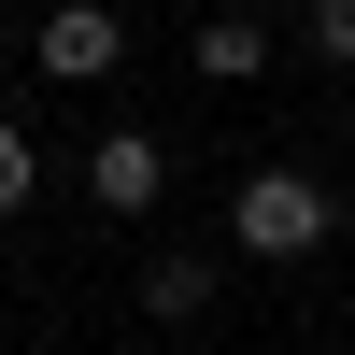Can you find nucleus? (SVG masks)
<instances>
[{"instance_id": "nucleus-1", "label": "nucleus", "mask_w": 355, "mask_h": 355, "mask_svg": "<svg viewBox=\"0 0 355 355\" xmlns=\"http://www.w3.org/2000/svg\"><path fill=\"white\" fill-rule=\"evenodd\" d=\"M327 227H341V199H327V171H284V157H256L242 171V199H227V242L242 256H327Z\"/></svg>"}, {"instance_id": "nucleus-8", "label": "nucleus", "mask_w": 355, "mask_h": 355, "mask_svg": "<svg viewBox=\"0 0 355 355\" xmlns=\"http://www.w3.org/2000/svg\"><path fill=\"white\" fill-rule=\"evenodd\" d=\"M0 57H15V28H0Z\"/></svg>"}, {"instance_id": "nucleus-3", "label": "nucleus", "mask_w": 355, "mask_h": 355, "mask_svg": "<svg viewBox=\"0 0 355 355\" xmlns=\"http://www.w3.org/2000/svg\"><path fill=\"white\" fill-rule=\"evenodd\" d=\"M157 185H171V142L157 128H100L85 142V199H100V214H157Z\"/></svg>"}, {"instance_id": "nucleus-9", "label": "nucleus", "mask_w": 355, "mask_h": 355, "mask_svg": "<svg viewBox=\"0 0 355 355\" xmlns=\"http://www.w3.org/2000/svg\"><path fill=\"white\" fill-rule=\"evenodd\" d=\"M0 15H15V0H0Z\"/></svg>"}, {"instance_id": "nucleus-7", "label": "nucleus", "mask_w": 355, "mask_h": 355, "mask_svg": "<svg viewBox=\"0 0 355 355\" xmlns=\"http://www.w3.org/2000/svg\"><path fill=\"white\" fill-rule=\"evenodd\" d=\"M299 43L327 57V71H355V0H313V15H299Z\"/></svg>"}, {"instance_id": "nucleus-6", "label": "nucleus", "mask_w": 355, "mask_h": 355, "mask_svg": "<svg viewBox=\"0 0 355 355\" xmlns=\"http://www.w3.org/2000/svg\"><path fill=\"white\" fill-rule=\"evenodd\" d=\"M28 199H43V142L0 128V214H28Z\"/></svg>"}, {"instance_id": "nucleus-2", "label": "nucleus", "mask_w": 355, "mask_h": 355, "mask_svg": "<svg viewBox=\"0 0 355 355\" xmlns=\"http://www.w3.org/2000/svg\"><path fill=\"white\" fill-rule=\"evenodd\" d=\"M114 57H128L114 0H43V28H28V71H43V85H100Z\"/></svg>"}, {"instance_id": "nucleus-5", "label": "nucleus", "mask_w": 355, "mask_h": 355, "mask_svg": "<svg viewBox=\"0 0 355 355\" xmlns=\"http://www.w3.org/2000/svg\"><path fill=\"white\" fill-rule=\"evenodd\" d=\"M199 85H256V71H270V15H199Z\"/></svg>"}, {"instance_id": "nucleus-4", "label": "nucleus", "mask_w": 355, "mask_h": 355, "mask_svg": "<svg viewBox=\"0 0 355 355\" xmlns=\"http://www.w3.org/2000/svg\"><path fill=\"white\" fill-rule=\"evenodd\" d=\"M142 313H157V327H199V313H214V256H199V242H157V256H142Z\"/></svg>"}]
</instances>
